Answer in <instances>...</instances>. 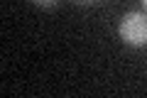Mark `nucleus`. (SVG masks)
Instances as JSON below:
<instances>
[{
	"label": "nucleus",
	"mask_w": 147,
	"mask_h": 98,
	"mask_svg": "<svg viewBox=\"0 0 147 98\" xmlns=\"http://www.w3.org/2000/svg\"><path fill=\"white\" fill-rule=\"evenodd\" d=\"M76 3H93V0H76Z\"/></svg>",
	"instance_id": "nucleus-3"
},
{
	"label": "nucleus",
	"mask_w": 147,
	"mask_h": 98,
	"mask_svg": "<svg viewBox=\"0 0 147 98\" xmlns=\"http://www.w3.org/2000/svg\"><path fill=\"white\" fill-rule=\"evenodd\" d=\"M34 5H39V7H52V5H57L59 0H32Z\"/></svg>",
	"instance_id": "nucleus-2"
},
{
	"label": "nucleus",
	"mask_w": 147,
	"mask_h": 98,
	"mask_svg": "<svg viewBox=\"0 0 147 98\" xmlns=\"http://www.w3.org/2000/svg\"><path fill=\"white\" fill-rule=\"evenodd\" d=\"M120 37L130 47L147 44V15L145 12H127L120 22Z\"/></svg>",
	"instance_id": "nucleus-1"
},
{
	"label": "nucleus",
	"mask_w": 147,
	"mask_h": 98,
	"mask_svg": "<svg viewBox=\"0 0 147 98\" xmlns=\"http://www.w3.org/2000/svg\"><path fill=\"white\" fill-rule=\"evenodd\" d=\"M142 3H145V7H147V0H142Z\"/></svg>",
	"instance_id": "nucleus-4"
}]
</instances>
